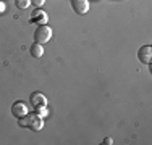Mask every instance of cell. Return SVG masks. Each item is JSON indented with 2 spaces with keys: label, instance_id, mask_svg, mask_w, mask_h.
Returning a JSON list of instances; mask_svg holds the SVG:
<instances>
[{
  "label": "cell",
  "instance_id": "obj_1",
  "mask_svg": "<svg viewBox=\"0 0 152 145\" xmlns=\"http://www.w3.org/2000/svg\"><path fill=\"white\" fill-rule=\"evenodd\" d=\"M20 121V126L21 128H28V129H31V130H41V129H44V118H41L37 113H28L26 116H23V118H20L18 119Z\"/></svg>",
  "mask_w": 152,
  "mask_h": 145
},
{
  "label": "cell",
  "instance_id": "obj_2",
  "mask_svg": "<svg viewBox=\"0 0 152 145\" xmlns=\"http://www.w3.org/2000/svg\"><path fill=\"white\" fill-rule=\"evenodd\" d=\"M52 39V29L50 26H45V24H39L34 31V41L37 44H45Z\"/></svg>",
  "mask_w": 152,
  "mask_h": 145
},
{
  "label": "cell",
  "instance_id": "obj_3",
  "mask_svg": "<svg viewBox=\"0 0 152 145\" xmlns=\"http://www.w3.org/2000/svg\"><path fill=\"white\" fill-rule=\"evenodd\" d=\"M137 60L144 65H151L152 60V47L151 45H142L137 50Z\"/></svg>",
  "mask_w": 152,
  "mask_h": 145
},
{
  "label": "cell",
  "instance_id": "obj_4",
  "mask_svg": "<svg viewBox=\"0 0 152 145\" xmlns=\"http://www.w3.org/2000/svg\"><path fill=\"white\" fill-rule=\"evenodd\" d=\"M28 113H29V111H28V105L24 103V102L18 100V102H15V103H13V107H12V115L15 116L16 119L26 116Z\"/></svg>",
  "mask_w": 152,
  "mask_h": 145
},
{
  "label": "cell",
  "instance_id": "obj_5",
  "mask_svg": "<svg viewBox=\"0 0 152 145\" xmlns=\"http://www.w3.org/2000/svg\"><path fill=\"white\" fill-rule=\"evenodd\" d=\"M71 8L78 14H86L89 12V0H71Z\"/></svg>",
  "mask_w": 152,
  "mask_h": 145
},
{
  "label": "cell",
  "instance_id": "obj_6",
  "mask_svg": "<svg viewBox=\"0 0 152 145\" xmlns=\"http://www.w3.org/2000/svg\"><path fill=\"white\" fill-rule=\"evenodd\" d=\"M29 103H32V107H47V97L41 92H32L29 97Z\"/></svg>",
  "mask_w": 152,
  "mask_h": 145
},
{
  "label": "cell",
  "instance_id": "obj_7",
  "mask_svg": "<svg viewBox=\"0 0 152 145\" xmlns=\"http://www.w3.org/2000/svg\"><path fill=\"white\" fill-rule=\"evenodd\" d=\"M31 23L37 24V26L39 24H45L47 23V13L41 8H36L34 12L31 13Z\"/></svg>",
  "mask_w": 152,
  "mask_h": 145
},
{
  "label": "cell",
  "instance_id": "obj_8",
  "mask_svg": "<svg viewBox=\"0 0 152 145\" xmlns=\"http://www.w3.org/2000/svg\"><path fill=\"white\" fill-rule=\"evenodd\" d=\"M29 52H31V55L34 57V58H41L42 55H44V47H42V44L34 42V44L31 45Z\"/></svg>",
  "mask_w": 152,
  "mask_h": 145
},
{
  "label": "cell",
  "instance_id": "obj_9",
  "mask_svg": "<svg viewBox=\"0 0 152 145\" xmlns=\"http://www.w3.org/2000/svg\"><path fill=\"white\" fill-rule=\"evenodd\" d=\"M15 5L20 10H26L28 7L31 5V0H15Z\"/></svg>",
  "mask_w": 152,
  "mask_h": 145
},
{
  "label": "cell",
  "instance_id": "obj_10",
  "mask_svg": "<svg viewBox=\"0 0 152 145\" xmlns=\"http://www.w3.org/2000/svg\"><path fill=\"white\" fill-rule=\"evenodd\" d=\"M34 111L37 113L41 118H45L47 115H49V111H47V107H36L34 108Z\"/></svg>",
  "mask_w": 152,
  "mask_h": 145
},
{
  "label": "cell",
  "instance_id": "obj_11",
  "mask_svg": "<svg viewBox=\"0 0 152 145\" xmlns=\"http://www.w3.org/2000/svg\"><path fill=\"white\" fill-rule=\"evenodd\" d=\"M31 3L36 7V8H41V7L45 3V0H31Z\"/></svg>",
  "mask_w": 152,
  "mask_h": 145
},
{
  "label": "cell",
  "instance_id": "obj_12",
  "mask_svg": "<svg viewBox=\"0 0 152 145\" xmlns=\"http://www.w3.org/2000/svg\"><path fill=\"white\" fill-rule=\"evenodd\" d=\"M5 10H7V5L2 2V0H0V14H2V13H5Z\"/></svg>",
  "mask_w": 152,
  "mask_h": 145
},
{
  "label": "cell",
  "instance_id": "obj_13",
  "mask_svg": "<svg viewBox=\"0 0 152 145\" xmlns=\"http://www.w3.org/2000/svg\"><path fill=\"white\" fill-rule=\"evenodd\" d=\"M104 144H105V145H112V144H113V140H112L110 137H105V139H104Z\"/></svg>",
  "mask_w": 152,
  "mask_h": 145
}]
</instances>
